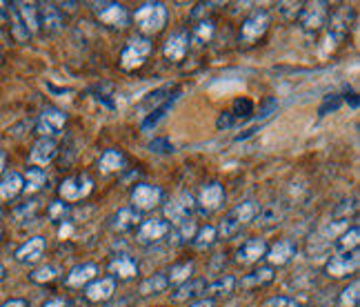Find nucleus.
Returning <instances> with one entry per match:
<instances>
[{"mask_svg": "<svg viewBox=\"0 0 360 307\" xmlns=\"http://www.w3.org/2000/svg\"><path fill=\"white\" fill-rule=\"evenodd\" d=\"M129 18H134L141 36L149 38V36H156L165 30V25L169 20V11L162 3H158V0L156 3L151 0V3H143Z\"/></svg>", "mask_w": 360, "mask_h": 307, "instance_id": "f257e3e1", "label": "nucleus"}, {"mask_svg": "<svg viewBox=\"0 0 360 307\" xmlns=\"http://www.w3.org/2000/svg\"><path fill=\"white\" fill-rule=\"evenodd\" d=\"M258 209L260 207L254 201H245V203L236 205L223 220H220V227L216 230L218 236H223V239H231V236H236L245 225H249L252 220H256Z\"/></svg>", "mask_w": 360, "mask_h": 307, "instance_id": "f03ea898", "label": "nucleus"}, {"mask_svg": "<svg viewBox=\"0 0 360 307\" xmlns=\"http://www.w3.org/2000/svg\"><path fill=\"white\" fill-rule=\"evenodd\" d=\"M151 51H154V45H151L149 38L131 36L120 51V67L124 72H136V69H141L147 63Z\"/></svg>", "mask_w": 360, "mask_h": 307, "instance_id": "7ed1b4c3", "label": "nucleus"}, {"mask_svg": "<svg viewBox=\"0 0 360 307\" xmlns=\"http://www.w3.org/2000/svg\"><path fill=\"white\" fill-rule=\"evenodd\" d=\"M94 16L98 18L101 25H105L107 30H124L129 25V11L122 3H114V0H96L91 3Z\"/></svg>", "mask_w": 360, "mask_h": 307, "instance_id": "20e7f679", "label": "nucleus"}, {"mask_svg": "<svg viewBox=\"0 0 360 307\" xmlns=\"http://www.w3.org/2000/svg\"><path fill=\"white\" fill-rule=\"evenodd\" d=\"M91 192H94L91 176L89 174H76V176H67L58 185V199L67 205H72V203L87 199Z\"/></svg>", "mask_w": 360, "mask_h": 307, "instance_id": "39448f33", "label": "nucleus"}, {"mask_svg": "<svg viewBox=\"0 0 360 307\" xmlns=\"http://www.w3.org/2000/svg\"><path fill=\"white\" fill-rule=\"evenodd\" d=\"M269 25H271V18H269V13L265 9H258L254 13H249V16L240 25V43L256 45L258 40L267 34Z\"/></svg>", "mask_w": 360, "mask_h": 307, "instance_id": "423d86ee", "label": "nucleus"}, {"mask_svg": "<svg viewBox=\"0 0 360 307\" xmlns=\"http://www.w3.org/2000/svg\"><path fill=\"white\" fill-rule=\"evenodd\" d=\"M193 212H196V199L189 192H180L165 205V220L169 225H180L183 220H189Z\"/></svg>", "mask_w": 360, "mask_h": 307, "instance_id": "0eeeda50", "label": "nucleus"}, {"mask_svg": "<svg viewBox=\"0 0 360 307\" xmlns=\"http://www.w3.org/2000/svg\"><path fill=\"white\" fill-rule=\"evenodd\" d=\"M165 199V194L158 185H147V183H138L131 189V207L136 212H151L156 209Z\"/></svg>", "mask_w": 360, "mask_h": 307, "instance_id": "6e6552de", "label": "nucleus"}, {"mask_svg": "<svg viewBox=\"0 0 360 307\" xmlns=\"http://www.w3.org/2000/svg\"><path fill=\"white\" fill-rule=\"evenodd\" d=\"M65 125H67L65 111L56 109V107H47V109H43V114H40L36 120V134L40 138H53L65 130Z\"/></svg>", "mask_w": 360, "mask_h": 307, "instance_id": "1a4fd4ad", "label": "nucleus"}, {"mask_svg": "<svg viewBox=\"0 0 360 307\" xmlns=\"http://www.w3.org/2000/svg\"><path fill=\"white\" fill-rule=\"evenodd\" d=\"M169 232H172V225L165 218H149V220H143L141 227H138L136 243H141V245H156L162 239H167Z\"/></svg>", "mask_w": 360, "mask_h": 307, "instance_id": "9d476101", "label": "nucleus"}, {"mask_svg": "<svg viewBox=\"0 0 360 307\" xmlns=\"http://www.w3.org/2000/svg\"><path fill=\"white\" fill-rule=\"evenodd\" d=\"M329 18V5L327 3H304L300 9L298 23L304 32H318Z\"/></svg>", "mask_w": 360, "mask_h": 307, "instance_id": "9b49d317", "label": "nucleus"}, {"mask_svg": "<svg viewBox=\"0 0 360 307\" xmlns=\"http://www.w3.org/2000/svg\"><path fill=\"white\" fill-rule=\"evenodd\" d=\"M360 268V258L358 252H349V254H336L331 256L325 265V274L329 278H347L352 274H356Z\"/></svg>", "mask_w": 360, "mask_h": 307, "instance_id": "f8f14e48", "label": "nucleus"}, {"mask_svg": "<svg viewBox=\"0 0 360 307\" xmlns=\"http://www.w3.org/2000/svg\"><path fill=\"white\" fill-rule=\"evenodd\" d=\"M225 199H227L225 187L220 183H210V185H205L200 189L198 199H196V207L200 209L202 214H214L225 205Z\"/></svg>", "mask_w": 360, "mask_h": 307, "instance_id": "ddd939ff", "label": "nucleus"}, {"mask_svg": "<svg viewBox=\"0 0 360 307\" xmlns=\"http://www.w3.org/2000/svg\"><path fill=\"white\" fill-rule=\"evenodd\" d=\"M296 254H298V243L292 239H283L267 249L265 258L269 263V268H285V265H289L296 258Z\"/></svg>", "mask_w": 360, "mask_h": 307, "instance_id": "4468645a", "label": "nucleus"}, {"mask_svg": "<svg viewBox=\"0 0 360 307\" xmlns=\"http://www.w3.org/2000/svg\"><path fill=\"white\" fill-rule=\"evenodd\" d=\"M189 32L187 30H176L167 40H165L162 47V56L172 63H180L185 61V56L189 51Z\"/></svg>", "mask_w": 360, "mask_h": 307, "instance_id": "2eb2a0df", "label": "nucleus"}, {"mask_svg": "<svg viewBox=\"0 0 360 307\" xmlns=\"http://www.w3.org/2000/svg\"><path fill=\"white\" fill-rule=\"evenodd\" d=\"M116 285L118 281L114 276H103V278H94V281L85 287V299L91 303H107L112 301L116 294Z\"/></svg>", "mask_w": 360, "mask_h": 307, "instance_id": "dca6fc26", "label": "nucleus"}, {"mask_svg": "<svg viewBox=\"0 0 360 307\" xmlns=\"http://www.w3.org/2000/svg\"><path fill=\"white\" fill-rule=\"evenodd\" d=\"M96 274H98V265L96 263H78L65 276V285L69 289H82L94 281Z\"/></svg>", "mask_w": 360, "mask_h": 307, "instance_id": "f3484780", "label": "nucleus"}, {"mask_svg": "<svg viewBox=\"0 0 360 307\" xmlns=\"http://www.w3.org/2000/svg\"><path fill=\"white\" fill-rule=\"evenodd\" d=\"M38 20L40 30H45L47 34H56L65 27V16L58 5L53 3H40L38 5Z\"/></svg>", "mask_w": 360, "mask_h": 307, "instance_id": "a211bd4d", "label": "nucleus"}, {"mask_svg": "<svg viewBox=\"0 0 360 307\" xmlns=\"http://www.w3.org/2000/svg\"><path fill=\"white\" fill-rule=\"evenodd\" d=\"M267 249H269V245L265 239H249L236 249V263L238 265H254V263L265 258Z\"/></svg>", "mask_w": 360, "mask_h": 307, "instance_id": "6ab92c4d", "label": "nucleus"}, {"mask_svg": "<svg viewBox=\"0 0 360 307\" xmlns=\"http://www.w3.org/2000/svg\"><path fill=\"white\" fill-rule=\"evenodd\" d=\"M56 154H58V145L53 138H38V141L32 145L30 163L34 167H40V170H43L45 165H49L53 158H56Z\"/></svg>", "mask_w": 360, "mask_h": 307, "instance_id": "aec40b11", "label": "nucleus"}, {"mask_svg": "<svg viewBox=\"0 0 360 307\" xmlns=\"http://www.w3.org/2000/svg\"><path fill=\"white\" fill-rule=\"evenodd\" d=\"M45 249H47V241L43 239V236H34V239L25 241L16 249V254H13V256H16V261L22 263V265H34V263H38L40 258H43Z\"/></svg>", "mask_w": 360, "mask_h": 307, "instance_id": "412c9836", "label": "nucleus"}, {"mask_svg": "<svg viewBox=\"0 0 360 307\" xmlns=\"http://www.w3.org/2000/svg\"><path fill=\"white\" fill-rule=\"evenodd\" d=\"M22 192H25L22 174H18V172H5L3 178H0V201L9 203L13 199H18Z\"/></svg>", "mask_w": 360, "mask_h": 307, "instance_id": "4be33fe9", "label": "nucleus"}, {"mask_svg": "<svg viewBox=\"0 0 360 307\" xmlns=\"http://www.w3.org/2000/svg\"><path fill=\"white\" fill-rule=\"evenodd\" d=\"M109 272H112V276L116 278H122V281H129V278H136L138 276V263L127 256V254H116L112 261H109Z\"/></svg>", "mask_w": 360, "mask_h": 307, "instance_id": "5701e85b", "label": "nucleus"}, {"mask_svg": "<svg viewBox=\"0 0 360 307\" xmlns=\"http://www.w3.org/2000/svg\"><path fill=\"white\" fill-rule=\"evenodd\" d=\"M207 289V281L205 278H189L187 283L178 285L176 292H172V301L174 303H185V301H193L205 294Z\"/></svg>", "mask_w": 360, "mask_h": 307, "instance_id": "b1692460", "label": "nucleus"}, {"mask_svg": "<svg viewBox=\"0 0 360 307\" xmlns=\"http://www.w3.org/2000/svg\"><path fill=\"white\" fill-rule=\"evenodd\" d=\"M274 278H276L274 268H269V265H262V268L254 270L252 274H245L238 281V285L243 289H260V287H267L269 283H274Z\"/></svg>", "mask_w": 360, "mask_h": 307, "instance_id": "393cba45", "label": "nucleus"}, {"mask_svg": "<svg viewBox=\"0 0 360 307\" xmlns=\"http://www.w3.org/2000/svg\"><path fill=\"white\" fill-rule=\"evenodd\" d=\"M141 223V212H136L134 207H120L118 212L109 218V227L114 232H129Z\"/></svg>", "mask_w": 360, "mask_h": 307, "instance_id": "a878e982", "label": "nucleus"}, {"mask_svg": "<svg viewBox=\"0 0 360 307\" xmlns=\"http://www.w3.org/2000/svg\"><path fill=\"white\" fill-rule=\"evenodd\" d=\"M167 287H169L167 274L158 272V274L147 276L145 281L138 285V294H141L143 299L145 296H156V294H162V292H167Z\"/></svg>", "mask_w": 360, "mask_h": 307, "instance_id": "bb28decb", "label": "nucleus"}, {"mask_svg": "<svg viewBox=\"0 0 360 307\" xmlns=\"http://www.w3.org/2000/svg\"><path fill=\"white\" fill-rule=\"evenodd\" d=\"M13 9L20 16L22 25L27 27V32L32 36L40 32V20H38V5L34 3H13Z\"/></svg>", "mask_w": 360, "mask_h": 307, "instance_id": "cd10ccee", "label": "nucleus"}, {"mask_svg": "<svg viewBox=\"0 0 360 307\" xmlns=\"http://www.w3.org/2000/svg\"><path fill=\"white\" fill-rule=\"evenodd\" d=\"M216 34V25L214 20H200L193 25V30L189 32V43H193L196 47H205L207 43H212V38Z\"/></svg>", "mask_w": 360, "mask_h": 307, "instance_id": "c85d7f7f", "label": "nucleus"}, {"mask_svg": "<svg viewBox=\"0 0 360 307\" xmlns=\"http://www.w3.org/2000/svg\"><path fill=\"white\" fill-rule=\"evenodd\" d=\"M358 243H360V230H358V225H352L342 234H338V239L334 241V247L338 254H349V252H358Z\"/></svg>", "mask_w": 360, "mask_h": 307, "instance_id": "c756f323", "label": "nucleus"}, {"mask_svg": "<svg viewBox=\"0 0 360 307\" xmlns=\"http://www.w3.org/2000/svg\"><path fill=\"white\" fill-rule=\"evenodd\" d=\"M124 163H127V158H124V154L120 149H107V151H103L98 167H101V172H105V174H114V172L122 170Z\"/></svg>", "mask_w": 360, "mask_h": 307, "instance_id": "7c9ffc66", "label": "nucleus"}, {"mask_svg": "<svg viewBox=\"0 0 360 307\" xmlns=\"http://www.w3.org/2000/svg\"><path fill=\"white\" fill-rule=\"evenodd\" d=\"M233 287H236V278H233V276H220L218 281L207 283L205 294H210L212 299H225V296L231 294Z\"/></svg>", "mask_w": 360, "mask_h": 307, "instance_id": "2f4dec72", "label": "nucleus"}, {"mask_svg": "<svg viewBox=\"0 0 360 307\" xmlns=\"http://www.w3.org/2000/svg\"><path fill=\"white\" fill-rule=\"evenodd\" d=\"M22 180H25V192L36 194L47 185V174L45 170H40V167H30V170L22 174Z\"/></svg>", "mask_w": 360, "mask_h": 307, "instance_id": "473e14b6", "label": "nucleus"}, {"mask_svg": "<svg viewBox=\"0 0 360 307\" xmlns=\"http://www.w3.org/2000/svg\"><path fill=\"white\" fill-rule=\"evenodd\" d=\"M7 23H9L11 36H13V40H16V43H27V40L32 38V34L27 32V27L22 25L20 16L16 13V9H13V3H11L9 9H7Z\"/></svg>", "mask_w": 360, "mask_h": 307, "instance_id": "72a5a7b5", "label": "nucleus"}, {"mask_svg": "<svg viewBox=\"0 0 360 307\" xmlns=\"http://www.w3.org/2000/svg\"><path fill=\"white\" fill-rule=\"evenodd\" d=\"M191 274H193V263L191 261L176 263V265H172V270L167 274V281H169V285H183V283L189 281Z\"/></svg>", "mask_w": 360, "mask_h": 307, "instance_id": "f704fd0d", "label": "nucleus"}, {"mask_svg": "<svg viewBox=\"0 0 360 307\" xmlns=\"http://www.w3.org/2000/svg\"><path fill=\"white\" fill-rule=\"evenodd\" d=\"M216 239H218L216 227L205 225V227L196 230V234H193V239H191V245L196 249H207V247H212L216 243Z\"/></svg>", "mask_w": 360, "mask_h": 307, "instance_id": "c9c22d12", "label": "nucleus"}, {"mask_svg": "<svg viewBox=\"0 0 360 307\" xmlns=\"http://www.w3.org/2000/svg\"><path fill=\"white\" fill-rule=\"evenodd\" d=\"M176 230H174V234H172V239H174V243L176 245H183V243H189L191 239H193V234H196V220H183L180 225H174ZM169 239V241H172Z\"/></svg>", "mask_w": 360, "mask_h": 307, "instance_id": "e433bc0d", "label": "nucleus"}, {"mask_svg": "<svg viewBox=\"0 0 360 307\" xmlns=\"http://www.w3.org/2000/svg\"><path fill=\"white\" fill-rule=\"evenodd\" d=\"M258 223L262 227H271V225H276V223H281V218H283V212L278 209V205H267V207H262V209H258Z\"/></svg>", "mask_w": 360, "mask_h": 307, "instance_id": "4c0bfd02", "label": "nucleus"}, {"mask_svg": "<svg viewBox=\"0 0 360 307\" xmlns=\"http://www.w3.org/2000/svg\"><path fill=\"white\" fill-rule=\"evenodd\" d=\"M176 99H178V94H174V96H172V99H169L167 103H162V105H160L158 109H154V111H151V114H149V116H147V118L143 120V130H145V132H149L151 127H156V125L160 123V118H165V114H167V111H169V107L174 105V101H176Z\"/></svg>", "mask_w": 360, "mask_h": 307, "instance_id": "58836bf2", "label": "nucleus"}, {"mask_svg": "<svg viewBox=\"0 0 360 307\" xmlns=\"http://www.w3.org/2000/svg\"><path fill=\"white\" fill-rule=\"evenodd\" d=\"M58 278V272L53 265H43V268H36L32 274H30V281L32 283H38V285H47L51 281H56Z\"/></svg>", "mask_w": 360, "mask_h": 307, "instance_id": "ea45409f", "label": "nucleus"}, {"mask_svg": "<svg viewBox=\"0 0 360 307\" xmlns=\"http://www.w3.org/2000/svg\"><path fill=\"white\" fill-rule=\"evenodd\" d=\"M338 301H340L342 307H358V301H360V283L358 281H352L347 287L340 292Z\"/></svg>", "mask_w": 360, "mask_h": 307, "instance_id": "a19ab883", "label": "nucleus"}, {"mask_svg": "<svg viewBox=\"0 0 360 307\" xmlns=\"http://www.w3.org/2000/svg\"><path fill=\"white\" fill-rule=\"evenodd\" d=\"M47 216H49V220H53V223H65L67 216H69V205L63 203L60 199H58V201H53V203H49V207H47Z\"/></svg>", "mask_w": 360, "mask_h": 307, "instance_id": "79ce46f5", "label": "nucleus"}, {"mask_svg": "<svg viewBox=\"0 0 360 307\" xmlns=\"http://www.w3.org/2000/svg\"><path fill=\"white\" fill-rule=\"evenodd\" d=\"M254 114V103L249 101V99H238V101H233V109H231V116L233 118H249Z\"/></svg>", "mask_w": 360, "mask_h": 307, "instance_id": "37998d69", "label": "nucleus"}, {"mask_svg": "<svg viewBox=\"0 0 360 307\" xmlns=\"http://www.w3.org/2000/svg\"><path fill=\"white\" fill-rule=\"evenodd\" d=\"M356 212H358V203H356V199H352V201H342V203L334 209V218H336V220H347L349 216H356Z\"/></svg>", "mask_w": 360, "mask_h": 307, "instance_id": "c03bdc74", "label": "nucleus"}, {"mask_svg": "<svg viewBox=\"0 0 360 307\" xmlns=\"http://www.w3.org/2000/svg\"><path fill=\"white\" fill-rule=\"evenodd\" d=\"M149 151H154V154H172L174 145L169 143V138H154V141L149 143Z\"/></svg>", "mask_w": 360, "mask_h": 307, "instance_id": "a18cd8bd", "label": "nucleus"}, {"mask_svg": "<svg viewBox=\"0 0 360 307\" xmlns=\"http://www.w3.org/2000/svg\"><path fill=\"white\" fill-rule=\"evenodd\" d=\"M265 307H300V303L292 296H271L265 301Z\"/></svg>", "mask_w": 360, "mask_h": 307, "instance_id": "49530a36", "label": "nucleus"}, {"mask_svg": "<svg viewBox=\"0 0 360 307\" xmlns=\"http://www.w3.org/2000/svg\"><path fill=\"white\" fill-rule=\"evenodd\" d=\"M340 105H342V99H340V96H327L325 103L321 105V109H318V116H327L329 111H336Z\"/></svg>", "mask_w": 360, "mask_h": 307, "instance_id": "de8ad7c7", "label": "nucleus"}, {"mask_svg": "<svg viewBox=\"0 0 360 307\" xmlns=\"http://www.w3.org/2000/svg\"><path fill=\"white\" fill-rule=\"evenodd\" d=\"M212 11V5L210 3H198L196 7H193L191 11H189V18L191 20H196V23H200V20H207V13Z\"/></svg>", "mask_w": 360, "mask_h": 307, "instance_id": "09e8293b", "label": "nucleus"}, {"mask_svg": "<svg viewBox=\"0 0 360 307\" xmlns=\"http://www.w3.org/2000/svg\"><path fill=\"white\" fill-rule=\"evenodd\" d=\"M278 109V101L276 99H265V103H262V107H260V111H258V116L256 118H260V120H265V118H269L274 111Z\"/></svg>", "mask_w": 360, "mask_h": 307, "instance_id": "8fccbe9b", "label": "nucleus"}, {"mask_svg": "<svg viewBox=\"0 0 360 307\" xmlns=\"http://www.w3.org/2000/svg\"><path fill=\"white\" fill-rule=\"evenodd\" d=\"M165 94H169V87H162V89H156L154 94H149V99L145 101V105H147V107H149V105H154V107H156V105H158V103H162V101L167 103L169 99H167V96H165Z\"/></svg>", "mask_w": 360, "mask_h": 307, "instance_id": "3c124183", "label": "nucleus"}, {"mask_svg": "<svg viewBox=\"0 0 360 307\" xmlns=\"http://www.w3.org/2000/svg\"><path fill=\"white\" fill-rule=\"evenodd\" d=\"M216 125H218V130H229V127L236 125V118L231 116V111H223V114L218 116Z\"/></svg>", "mask_w": 360, "mask_h": 307, "instance_id": "603ef678", "label": "nucleus"}, {"mask_svg": "<svg viewBox=\"0 0 360 307\" xmlns=\"http://www.w3.org/2000/svg\"><path fill=\"white\" fill-rule=\"evenodd\" d=\"M34 212H36V203H34V201H30V203H27V205L18 207V209H16V212H13V214H16V218H25L27 214L32 216Z\"/></svg>", "mask_w": 360, "mask_h": 307, "instance_id": "864d4df0", "label": "nucleus"}, {"mask_svg": "<svg viewBox=\"0 0 360 307\" xmlns=\"http://www.w3.org/2000/svg\"><path fill=\"white\" fill-rule=\"evenodd\" d=\"M43 307H72V301L67 299H49L43 303Z\"/></svg>", "mask_w": 360, "mask_h": 307, "instance_id": "5fc2aeb1", "label": "nucleus"}, {"mask_svg": "<svg viewBox=\"0 0 360 307\" xmlns=\"http://www.w3.org/2000/svg\"><path fill=\"white\" fill-rule=\"evenodd\" d=\"M0 307H30V303L25 299H9L5 303H0Z\"/></svg>", "mask_w": 360, "mask_h": 307, "instance_id": "6e6d98bb", "label": "nucleus"}, {"mask_svg": "<svg viewBox=\"0 0 360 307\" xmlns=\"http://www.w3.org/2000/svg\"><path fill=\"white\" fill-rule=\"evenodd\" d=\"M189 307H216V303H214V299H198V301L189 303Z\"/></svg>", "mask_w": 360, "mask_h": 307, "instance_id": "4d7b16f0", "label": "nucleus"}, {"mask_svg": "<svg viewBox=\"0 0 360 307\" xmlns=\"http://www.w3.org/2000/svg\"><path fill=\"white\" fill-rule=\"evenodd\" d=\"M5 167H7V154L0 151V174H5Z\"/></svg>", "mask_w": 360, "mask_h": 307, "instance_id": "13d9d810", "label": "nucleus"}, {"mask_svg": "<svg viewBox=\"0 0 360 307\" xmlns=\"http://www.w3.org/2000/svg\"><path fill=\"white\" fill-rule=\"evenodd\" d=\"M345 101H347L354 109H358V96L356 94H352V96H347V99H345Z\"/></svg>", "mask_w": 360, "mask_h": 307, "instance_id": "bf43d9fd", "label": "nucleus"}, {"mask_svg": "<svg viewBox=\"0 0 360 307\" xmlns=\"http://www.w3.org/2000/svg\"><path fill=\"white\" fill-rule=\"evenodd\" d=\"M5 278V268H3V263H0V281Z\"/></svg>", "mask_w": 360, "mask_h": 307, "instance_id": "052dcab7", "label": "nucleus"}, {"mask_svg": "<svg viewBox=\"0 0 360 307\" xmlns=\"http://www.w3.org/2000/svg\"><path fill=\"white\" fill-rule=\"evenodd\" d=\"M3 63H5V56H3V54H0V65H3Z\"/></svg>", "mask_w": 360, "mask_h": 307, "instance_id": "680f3d73", "label": "nucleus"}, {"mask_svg": "<svg viewBox=\"0 0 360 307\" xmlns=\"http://www.w3.org/2000/svg\"><path fill=\"white\" fill-rule=\"evenodd\" d=\"M0 236H3V230H0Z\"/></svg>", "mask_w": 360, "mask_h": 307, "instance_id": "e2e57ef3", "label": "nucleus"}]
</instances>
